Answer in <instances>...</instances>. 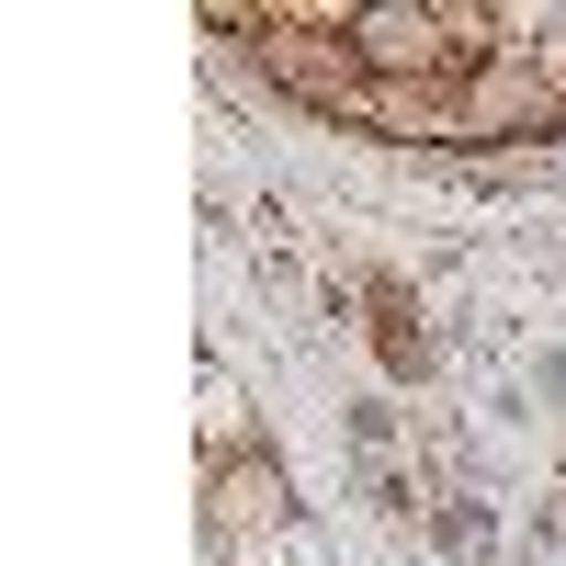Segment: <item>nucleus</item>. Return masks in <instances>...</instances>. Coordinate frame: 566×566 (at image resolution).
Instances as JSON below:
<instances>
[{
  "label": "nucleus",
  "mask_w": 566,
  "mask_h": 566,
  "mask_svg": "<svg viewBox=\"0 0 566 566\" xmlns=\"http://www.w3.org/2000/svg\"><path fill=\"white\" fill-rule=\"evenodd\" d=\"M363 34H374V57H431V45H419V23H408V12H374Z\"/></svg>",
  "instance_id": "1"
}]
</instances>
